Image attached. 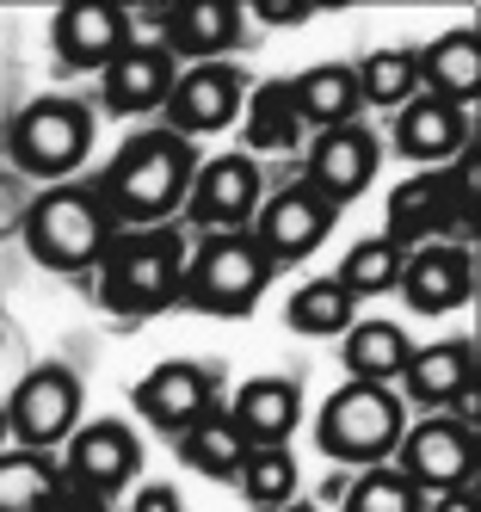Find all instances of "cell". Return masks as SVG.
I'll use <instances>...</instances> for the list:
<instances>
[{
    "instance_id": "1",
    "label": "cell",
    "mask_w": 481,
    "mask_h": 512,
    "mask_svg": "<svg viewBox=\"0 0 481 512\" xmlns=\"http://www.w3.org/2000/svg\"><path fill=\"white\" fill-rule=\"evenodd\" d=\"M192 173L198 155L192 142L173 136V130H136L111 167L99 173V204L111 210V223L124 229H161L173 210H185V192H192Z\"/></svg>"
},
{
    "instance_id": "2",
    "label": "cell",
    "mask_w": 481,
    "mask_h": 512,
    "mask_svg": "<svg viewBox=\"0 0 481 512\" xmlns=\"http://www.w3.org/2000/svg\"><path fill=\"white\" fill-rule=\"evenodd\" d=\"M118 241V223L99 204L93 186H50L25 210V247L44 272H87L105 260V247Z\"/></svg>"
},
{
    "instance_id": "3",
    "label": "cell",
    "mask_w": 481,
    "mask_h": 512,
    "mask_svg": "<svg viewBox=\"0 0 481 512\" xmlns=\"http://www.w3.org/2000/svg\"><path fill=\"white\" fill-rule=\"evenodd\" d=\"M185 241L173 229H124L99 260V303L118 315H161L179 303Z\"/></svg>"
},
{
    "instance_id": "4",
    "label": "cell",
    "mask_w": 481,
    "mask_h": 512,
    "mask_svg": "<svg viewBox=\"0 0 481 512\" xmlns=\"http://www.w3.org/2000/svg\"><path fill=\"white\" fill-rule=\"evenodd\" d=\"M272 260L253 241V229H229L198 241V253H185V278H179V303H192L204 315H253V303L272 284Z\"/></svg>"
},
{
    "instance_id": "5",
    "label": "cell",
    "mask_w": 481,
    "mask_h": 512,
    "mask_svg": "<svg viewBox=\"0 0 481 512\" xmlns=\"http://www.w3.org/2000/svg\"><path fill=\"white\" fill-rule=\"evenodd\" d=\"M401 432H407L401 395L383 389V383H352V377L327 395V408H321V420H315L321 451L340 457V463H358V469L389 463L395 445H401Z\"/></svg>"
},
{
    "instance_id": "6",
    "label": "cell",
    "mask_w": 481,
    "mask_h": 512,
    "mask_svg": "<svg viewBox=\"0 0 481 512\" xmlns=\"http://www.w3.org/2000/svg\"><path fill=\"white\" fill-rule=\"evenodd\" d=\"M87 149H93V112L81 99H62V93L31 99L7 130L13 167L44 179V186H68V173L87 161Z\"/></svg>"
},
{
    "instance_id": "7",
    "label": "cell",
    "mask_w": 481,
    "mask_h": 512,
    "mask_svg": "<svg viewBox=\"0 0 481 512\" xmlns=\"http://www.w3.org/2000/svg\"><path fill=\"white\" fill-rule=\"evenodd\" d=\"M81 426V377L68 364H37L25 371L7 395V432L19 438V451H50Z\"/></svg>"
},
{
    "instance_id": "8",
    "label": "cell",
    "mask_w": 481,
    "mask_h": 512,
    "mask_svg": "<svg viewBox=\"0 0 481 512\" xmlns=\"http://www.w3.org/2000/svg\"><path fill=\"white\" fill-rule=\"evenodd\" d=\"M395 451H401L395 469L420 494H451V488H469V475H475V426L457 414H432L420 426H407Z\"/></svg>"
},
{
    "instance_id": "9",
    "label": "cell",
    "mask_w": 481,
    "mask_h": 512,
    "mask_svg": "<svg viewBox=\"0 0 481 512\" xmlns=\"http://www.w3.org/2000/svg\"><path fill=\"white\" fill-rule=\"evenodd\" d=\"M241 105H247V81H241V68L235 62H192L185 75L173 81L167 93V130L173 136H216V130H229L241 118Z\"/></svg>"
},
{
    "instance_id": "10",
    "label": "cell",
    "mask_w": 481,
    "mask_h": 512,
    "mask_svg": "<svg viewBox=\"0 0 481 512\" xmlns=\"http://www.w3.org/2000/svg\"><path fill=\"white\" fill-rule=\"evenodd\" d=\"M136 463H142V445L124 420H87L68 438V494L111 500L118 488L136 482Z\"/></svg>"
},
{
    "instance_id": "11",
    "label": "cell",
    "mask_w": 481,
    "mask_h": 512,
    "mask_svg": "<svg viewBox=\"0 0 481 512\" xmlns=\"http://www.w3.org/2000/svg\"><path fill=\"white\" fill-rule=\"evenodd\" d=\"M333 210L309 179H296V186H284V192H272L266 204H259V216H253V241L266 247V260L272 266H284V260H309V253L327 241V229H333Z\"/></svg>"
},
{
    "instance_id": "12",
    "label": "cell",
    "mask_w": 481,
    "mask_h": 512,
    "mask_svg": "<svg viewBox=\"0 0 481 512\" xmlns=\"http://www.w3.org/2000/svg\"><path fill=\"white\" fill-rule=\"evenodd\" d=\"M259 204H266V179H259L253 155H216L192 173V192H185V210L198 216L210 235H229L247 229Z\"/></svg>"
},
{
    "instance_id": "13",
    "label": "cell",
    "mask_w": 481,
    "mask_h": 512,
    "mask_svg": "<svg viewBox=\"0 0 481 512\" xmlns=\"http://www.w3.org/2000/svg\"><path fill=\"white\" fill-rule=\"evenodd\" d=\"M50 44L62 68H105L118 62V50L130 44V13L111 7V0H68L50 19Z\"/></svg>"
},
{
    "instance_id": "14",
    "label": "cell",
    "mask_w": 481,
    "mask_h": 512,
    "mask_svg": "<svg viewBox=\"0 0 481 512\" xmlns=\"http://www.w3.org/2000/svg\"><path fill=\"white\" fill-rule=\"evenodd\" d=\"M216 408V377L204 371V364H192V358H167V364H155L142 383H136V414L155 426V432H185L192 420H204Z\"/></svg>"
},
{
    "instance_id": "15",
    "label": "cell",
    "mask_w": 481,
    "mask_h": 512,
    "mask_svg": "<svg viewBox=\"0 0 481 512\" xmlns=\"http://www.w3.org/2000/svg\"><path fill=\"white\" fill-rule=\"evenodd\" d=\"M377 136H370L364 124H340V130H315V142H309V186L340 210V204H352L370 179H377Z\"/></svg>"
},
{
    "instance_id": "16",
    "label": "cell",
    "mask_w": 481,
    "mask_h": 512,
    "mask_svg": "<svg viewBox=\"0 0 481 512\" xmlns=\"http://www.w3.org/2000/svg\"><path fill=\"white\" fill-rule=\"evenodd\" d=\"M179 81V68L161 44H124L118 62L99 75V93H105V112H118V118H142V112H161L167 93Z\"/></svg>"
},
{
    "instance_id": "17",
    "label": "cell",
    "mask_w": 481,
    "mask_h": 512,
    "mask_svg": "<svg viewBox=\"0 0 481 512\" xmlns=\"http://www.w3.org/2000/svg\"><path fill=\"white\" fill-rule=\"evenodd\" d=\"M475 290V266H469V247L451 241H432L420 253H407L401 266V297L414 315H444V309H463Z\"/></svg>"
},
{
    "instance_id": "18",
    "label": "cell",
    "mask_w": 481,
    "mask_h": 512,
    "mask_svg": "<svg viewBox=\"0 0 481 512\" xmlns=\"http://www.w3.org/2000/svg\"><path fill=\"white\" fill-rule=\"evenodd\" d=\"M395 149L407 161H420V167H451L463 149H469V118H463V105H444L432 93H414L395 112Z\"/></svg>"
},
{
    "instance_id": "19",
    "label": "cell",
    "mask_w": 481,
    "mask_h": 512,
    "mask_svg": "<svg viewBox=\"0 0 481 512\" xmlns=\"http://www.w3.org/2000/svg\"><path fill=\"white\" fill-rule=\"evenodd\" d=\"M161 31H167V56H185V62H222L235 44H241V7L235 0H179V7L161 13Z\"/></svg>"
},
{
    "instance_id": "20",
    "label": "cell",
    "mask_w": 481,
    "mask_h": 512,
    "mask_svg": "<svg viewBox=\"0 0 481 512\" xmlns=\"http://www.w3.org/2000/svg\"><path fill=\"white\" fill-rule=\"evenodd\" d=\"M401 389L414 395L420 408H469V395H475V346L469 340L414 346V358H407V371H401Z\"/></svg>"
},
{
    "instance_id": "21",
    "label": "cell",
    "mask_w": 481,
    "mask_h": 512,
    "mask_svg": "<svg viewBox=\"0 0 481 512\" xmlns=\"http://www.w3.org/2000/svg\"><path fill=\"white\" fill-rule=\"evenodd\" d=\"M296 414H303V389H296L290 377H253L229 401V420L247 438V451L253 445H284V438L296 432Z\"/></svg>"
},
{
    "instance_id": "22",
    "label": "cell",
    "mask_w": 481,
    "mask_h": 512,
    "mask_svg": "<svg viewBox=\"0 0 481 512\" xmlns=\"http://www.w3.org/2000/svg\"><path fill=\"white\" fill-rule=\"evenodd\" d=\"M420 62V87L444 105H469L481 93V38H475V25H457V31H444V38H432L426 50H414Z\"/></svg>"
},
{
    "instance_id": "23",
    "label": "cell",
    "mask_w": 481,
    "mask_h": 512,
    "mask_svg": "<svg viewBox=\"0 0 481 512\" xmlns=\"http://www.w3.org/2000/svg\"><path fill=\"white\" fill-rule=\"evenodd\" d=\"M290 87V105H296V118H303V130H340V124H358V68L352 62H315L303 68Z\"/></svg>"
},
{
    "instance_id": "24",
    "label": "cell",
    "mask_w": 481,
    "mask_h": 512,
    "mask_svg": "<svg viewBox=\"0 0 481 512\" xmlns=\"http://www.w3.org/2000/svg\"><path fill=\"white\" fill-rule=\"evenodd\" d=\"M451 186H444V167H426L414 179H401V186L389 192V241L407 253L414 241L438 235L444 223H451Z\"/></svg>"
},
{
    "instance_id": "25",
    "label": "cell",
    "mask_w": 481,
    "mask_h": 512,
    "mask_svg": "<svg viewBox=\"0 0 481 512\" xmlns=\"http://www.w3.org/2000/svg\"><path fill=\"white\" fill-rule=\"evenodd\" d=\"M179 463L210 475V482H235L241 463H247V438L235 432L229 408H210L204 420H192V426L179 432Z\"/></svg>"
},
{
    "instance_id": "26",
    "label": "cell",
    "mask_w": 481,
    "mask_h": 512,
    "mask_svg": "<svg viewBox=\"0 0 481 512\" xmlns=\"http://www.w3.org/2000/svg\"><path fill=\"white\" fill-rule=\"evenodd\" d=\"M414 358V340L401 334L395 321H352L346 327V377L352 383H395Z\"/></svg>"
},
{
    "instance_id": "27",
    "label": "cell",
    "mask_w": 481,
    "mask_h": 512,
    "mask_svg": "<svg viewBox=\"0 0 481 512\" xmlns=\"http://www.w3.org/2000/svg\"><path fill=\"white\" fill-rule=\"evenodd\" d=\"M62 494L68 482L44 451H0V512H56Z\"/></svg>"
},
{
    "instance_id": "28",
    "label": "cell",
    "mask_w": 481,
    "mask_h": 512,
    "mask_svg": "<svg viewBox=\"0 0 481 512\" xmlns=\"http://www.w3.org/2000/svg\"><path fill=\"white\" fill-rule=\"evenodd\" d=\"M401 266H407V253L389 235H370V241L346 247V260H340V272H333V284H340L352 303L358 297H383V290L401 284Z\"/></svg>"
},
{
    "instance_id": "29",
    "label": "cell",
    "mask_w": 481,
    "mask_h": 512,
    "mask_svg": "<svg viewBox=\"0 0 481 512\" xmlns=\"http://www.w3.org/2000/svg\"><path fill=\"white\" fill-rule=\"evenodd\" d=\"M420 93V62H414V50H370L364 62H358V99L364 105H389V112H401L407 99Z\"/></svg>"
},
{
    "instance_id": "30",
    "label": "cell",
    "mask_w": 481,
    "mask_h": 512,
    "mask_svg": "<svg viewBox=\"0 0 481 512\" xmlns=\"http://www.w3.org/2000/svg\"><path fill=\"white\" fill-rule=\"evenodd\" d=\"M241 112H247V149H296V142H303V118H296L284 81L253 87V99Z\"/></svg>"
},
{
    "instance_id": "31",
    "label": "cell",
    "mask_w": 481,
    "mask_h": 512,
    "mask_svg": "<svg viewBox=\"0 0 481 512\" xmlns=\"http://www.w3.org/2000/svg\"><path fill=\"white\" fill-rule=\"evenodd\" d=\"M284 321H290V334L333 340V334H346V327H352V297H346L333 278H315V284H303V290L290 297Z\"/></svg>"
},
{
    "instance_id": "32",
    "label": "cell",
    "mask_w": 481,
    "mask_h": 512,
    "mask_svg": "<svg viewBox=\"0 0 481 512\" xmlns=\"http://www.w3.org/2000/svg\"><path fill=\"white\" fill-rule=\"evenodd\" d=\"M235 482H241V494H247L253 506L278 512V506H290V500H296V457H290L284 445H253Z\"/></svg>"
},
{
    "instance_id": "33",
    "label": "cell",
    "mask_w": 481,
    "mask_h": 512,
    "mask_svg": "<svg viewBox=\"0 0 481 512\" xmlns=\"http://www.w3.org/2000/svg\"><path fill=\"white\" fill-rule=\"evenodd\" d=\"M346 512H426V494L395 463H377L346 488Z\"/></svg>"
},
{
    "instance_id": "34",
    "label": "cell",
    "mask_w": 481,
    "mask_h": 512,
    "mask_svg": "<svg viewBox=\"0 0 481 512\" xmlns=\"http://www.w3.org/2000/svg\"><path fill=\"white\" fill-rule=\"evenodd\" d=\"M130 512H185V506H179V488H167V482H148V488H136Z\"/></svg>"
},
{
    "instance_id": "35",
    "label": "cell",
    "mask_w": 481,
    "mask_h": 512,
    "mask_svg": "<svg viewBox=\"0 0 481 512\" xmlns=\"http://www.w3.org/2000/svg\"><path fill=\"white\" fill-rule=\"evenodd\" d=\"M253 19H266V25H303V19H315V13L303 7V0H259Z\"/></svg>"
},
{
    "instance_id": "36",
    "label": "cell",
    "mask_w": 481,
    "mask_h": 512,
    "mask_svg": "<svg viewBox=\"0 0 481 512\" xmlns=\"http://www.w3.org/2000/svg\"><path fill=\"white\" fill-rule=\"evenodd\" d=\"M426 512H481V506H475V494H469V488H451V494H438Z\"/></svg>"
},
{
    "instance_id": "37",
    "label": "cell",
    "mask_w": 481,
    "mask_h": 512,
    "mask_svg": "<svg viewBox=\"0 0 481 512\" xmlns=\"http://www.w3.org/2000/svg\"><path fill=\"white\" fill-rule=\"evenodd\" d=\"M56 512H111V506H105V500H87V494H62Z\"/></svg>"
},
{
    "instance_id": "38",
    "label": "cell",
    "mask_w": 481,
    "mask_h": 512,
    "mask_svg": "<svg viewBox=\"0 0 481 512\" xmlns=\"http://www.w3.org/2000/svg\"><path fill=\"white\" fill-rule=\"evenodd\" d=\"M278 512H321V506H309V500H290V506H278Z\"/></svg>"
},
{
    "instance_id": "39",
    "label": "cell",
    "mask_w": 481,
    "mask_h": 512,
    "mask_svg": "<svg viewBox=\"0 0 481 512\" xmlns=\"http://www.w3.org/2000/svg\"><path fill=\"white\" fill-rule=\"evenodd\" d=\"M0 438H7V401H0Z\"/></svg>"
}]
</instances>
